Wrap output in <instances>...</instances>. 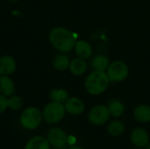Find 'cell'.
I'll use <instances>...</instances> for the list:
<instances>
[{
    "label": "cell",
    "mask_w": 150,
    "mask_h": 149,
    "mask_svg": "<svg viewBox=\"0 0 150 149\" xmlns=\"http://www.w3.org/2000/svg\"><path fill=\"white\" fill-rule=\"evenodd\" d=\"M48 38L53 47L63 53L69 52L76 42V35L69 30L61 26L53 28L49 32Z\"/></svg>",
    "instance_id": "6da1fadb"
},
{
    "label": "cell",
    "mask_w": 150,
    "mask_h": 149,
    "mask_svg": "<svg viewBox=\"0 0 150 149\" xmlns=\"http://www.w3.org/2000/svg\"><path fill=\"white\" fill-rule=\"evenodd\" d=\"M109 77L105 71L91 72L84 82V88L91 95L102 94L108 87Z\"/></svg>",
    "instance_id": "7a4b0ae2"
},
{
    "label": "cell",
    "mask_w": 150,
    "mask_h": 149,
    "mask_svg": "<svg viewBox=\"0 0 150 149\" xmlns=\"http://www.w3.org/2000/svg\"><path fill=\"white\" fill-rule=\"evenodd\" d=\"M65 112L66 110L62 103L52 101L43 109L42 118L47 124H56L64 118Z\"/></svg>",
    "instance_id": "3957f363"
},
{
    "label": "cell",
    "mask_w": 150,
    "mask_h": 149,
    "mask_svg": "<svg viewBox=\"0 0 150 149\" xmlns=\"http://www.w3.org/2000/svg\"><path fill=\"white\" fill-rule=\"evenodd\" d=\"M42 119V113L36 107L26 108L20 116V124L23 127L28 130L37 128Z\"/></svg>",
    "instance_id": "277c9868"
},
{
    "label": "cell",
    "mask_w": 150,
    "mask_h": 149,
    "mask_svg": "<svg viewBox=\"0 0 150 149\" xmlns=\"http://www.w3.org/2000/svg\"><path fill=\"white\" fill-rule=\"evenodd\" d=\"M106 71L109 80L116 83L125 80L129 74L127 65L121 61H116L111 63Z\"/></svg>",
    "instance_id": "5b68a950"
},
{
    "label": "cell",
    "mask_w": 150,
    "mask_h": 149,
    "mask_svg": "<svg viewBox=\"0 0 150 149\" xmlns=\"http://www.w3.org/2000/svg\"><path fill=\"white\" fill-rule=\"evenodd\" d=\"M110 111L105 105H96L92 107L88 113V119L94 126L104 125L110 119Z\"/></svg>",
    "instance_id": "8992f818"
},
{
    "label": "cell",
    "mask_w": 150,
    "mask_h": 149,
    "mask_svg": "<svg viewBox=\"0 0 150 149\" xmlns=\"http://www.w3.org/2000/svg\"><path fill=\"white\" fill-rule=\"evenodd\" d=\"M68 135L59 127L51 128L47 133V141L54 148H62L68 143Z\"/></svg>",
    "instance_id": "52a82bcc"
},
{
    "label": "cell",
    "mask_w": 150,
    "mask_h": 149,
    "mask_svg": "<svg viewBox=\"0 0 150 149\" xmlns=\"http://www.w3.org/2000/svg\"><path fill=\"white\" fill-rule=\"evenodd\" d=\"M131 141L138 148H144L149 142V137L147 131L143 128L137 127L131 133Z\"/></svg>",
    "instance_id": "ba28073f"
},
{
    "label": "cell",
    "mask_w": 150,
    "mask_h": 149,
    "mask_svg": "<svg viewBox=\"0 0 150 149\" xmlns=\"http://www.w3.org/2000/svg\"><path fill=\"white\" fill-rule=\"evenodd\" d=\"M65 110L71 115H80L84 111L83 102L77 97H69L64 105Z\"/></svg>",
    "instance_id": "9c48e42d"
},
{
    "label": "cell",
    "mask_w": 150,
    "mask_h": 149,
    "mask_svg": "<svg viewBox=\"0 0 150 149\" xmlns=\"http://www.w3.org/2000/svg\"><path fill=\"white\" fill-rule=\"evenodd\" d=\"M16 61L13 57L4 55L0 57V76H9L15 72Z\"/></svg>",
    "instance_id": "30bf717a"
},
{
    "label": "cell",
    "mask_w": 150,
    "mask_h": 149,
    "mask_svg": "<svg viewBox=\"0 0 150 149\" xmlns=\"http://www.w3.org/2000/svg\"><path fill=\"white\" fill-rule=\"evenodd\" d=\"M75 52L76 55L81 59H89L92 55V47L85 40H78L75 44Z\"/></svg>",
    "instance_id": "8fae6325"
},
{
    "label": "cell",
    "mask_w": 150,
    "mask_h": 149,
    "mask_svg": "<svg viewBox=\"0 0 150 149\" xmlns=\"http://www.w3.org/2000/svg\"><path fill=\"white\" fill-rule=\"evenodd\" d=\"M14 83L8 76H0V94L8 97L14 93Z\"/></svg>",
    "instance_id": "7c38bea8"
},
{
    "label": "cell",
    "mask_w": 150,
    "mask_h": 149,
    "mask_svg": "<svg viewBox=\"0 0 150 149\" xmlns=\"http://www.w3.org/2000/svg\"><path fill=\"white\" fill-rule=\"evenodd\" d=\"M110 65L108 57L105 54H98L91 61V68L97 71H106Z\"/></svg>",
    "instance_id": "4fadbf2b"
},
{
    "label": "cell",
    "mask_w": 150,
    "mask_h": 149,
    "mask_svg": "<svg viewBox=\"0 0 150 149\" xmlns=\"http://www.w3.org/2000/svg\"><path fill=\"white\" fill-rule=\"evenodd\" d=\"M69 70L75 76H81L85 73L87 69V63L83 59L75 58L69 63Z\"/></svg>",
    "instance_id": "5bb4252c"
},
{
    "label": "cell",
    "mask_w": 150,
    "mask_h": 149,
    "mask_svg": "<svg viewBox=\"0 0 150 149\" xmlns=\"http://www.w3.org/2000/svg\"><path fill=\"white\" fill-rule=\"evenodd\" d=\"M25 149H50V144L47 139L40 136L32 138L25 145Z\"/></svg>",
    "instance_id": "9a60e30c"
},
{
    "label": "cell",
    "mask_w": 150,
    "mask_h": 149,
    "mask_svg": "<svg viewBox=\"0 0 150 149\" xmlns=\"http://www.w3.org/2000/svg\"><path fill=\"white\" fill-rule=\"evenodd\" d=\"M134 119L142 123H147L150 121V106L149 105H139L134 111Z\"/></svg>",
    "instance_id": "2e32d148"
},
{
    "label": "cell",
    "mask_w": 150,
    "mask_h": 149,
    "mask_svg": "<svg viewBox=\"0 0 150 149\" xmlns=\"http://www.w3.org/2000/svg\"><path fill=\"white\" fill-rule=\"evenodd\" d=\"M126 130L125 124L120 120L112 121L107 127V133L112 137H119L124 133Z\"/></svg>",
    "instance_id": "e0dca14e"
},
{
    "label": "cell",
    "mask_w": 150,
    "mask_h": 149,
    "mask_svg": "<svg viewBox=\"0 0 150 149\" xmlns=\"http://www.w3.org/2000/svg\"><path fill=\"white\" fill-rule=\"evenodd\" d=\"M108 109L110 111L111 116L115 117V118H119L120 117L124 111H125V106L122 104V102H120L118 99H112L109 102L108 104Z\"/></svg>",
    "instance_id": "ac0fdd59"
},
{
    "label": "cell",
    "mask_w": 150,
    "mask_h": 149,
    "mask_svg": "<svg viewBox=\"0 0 150 149\" xmlns=\"http://www.w3.org/2000/svg\"><path fill=\"white\" fill-rule=\"evenodd\" d=\"M49 97L53 102L65 103L69 98V93L63 89H54L51 90Z\"/></svg>",
    "instance_id": "d6986e66"
},
{
    "label": "cell",
    "mask_w": 150,
    "mask_h": 149,
    "mask_svg": "<svg viewBox=\"0 0 150 149\" xmlns=\"http://www.w3.org/2000/svg\"><path fill=\"white\" fill-rule=\"evenodd\" d=\"M69 60L66 55H58L54 61V67L58 71H65L69 68Z\"/></svg>",
    "instance_id": "ffe728a7"
},
{
    "label": "cell",
    "mask_w": 150,
    "mask_h": 149,
    "mask_svg": "<svg viewBox=\"0 0 150 149\" xmlns=\"http://www.w3.org/2000/svg\"><path fill=\"white\" fill-rule=\"evenodd\" d=\"M23 105V100L20 97L13 96L8 98V107L11 110H18Z\"/></svg>",
    "instance_id": "44dd1931"
},
{
    "label": "cell",
    "mask_w": 150,
    "mask_h": 149,
    "mask_svg": "<svg viewBox=\"0 0 150 149\" xmlns=\"http://www.w3.org/2000/svg\"><path fill=\"white\" fill-rule=\"evenodd\" d=\"M8 107V98L5 96L0 94V114L3 113Z\"/></svg>",
    "instance_id": "7402d4cb"
},
{
    "label": "cell",
    "mask_w": 150,
    "mask_h": 149,
    "mask_svg": "<svg viewBox=\"0 0 150 149\" xmlns=\"http://www.w3.org/2000/svg\"><path fill=\"white\" fill-rule=\"evenodd\" d=\"M69 149H84V148H80V147H71V148H69Z\"/></svg>",
    "instance_id": "603a6c76"
},
{
    "label": "cell",
    "mask_w": 150,
    "mask_h": 149,
    "mask_svg": "<svg viewBox=\"0 0 150 149\" xmlns=\"http://www.w3.org/2000/svg\"><path fill=\"white\" fill-rule=\"evenodd\" d=\"M146 149H150V144H149H149H148V145L146 146Z\"/></svg>",
    "instance_id": "cb8c5ba5"
},
{
    "label": "cell",
    "mask_w": 150,
    "mask_h": 149,
    "mask_svg": "<svg viewBox=\"0 0 150 149\" xmlns=\"http://www.w3.org/2000/svg\"><path fill=\"white\" fill-rule=\"evenodd\" d=\"M8 1H11V2H17V1H18V0H8Z\"/></svg>",
    "instance_id": "d4e9b609"
},
{
    "label": "cell",
    "mask_w": 150,
    "mask_h": 149,
    "mask_svg": "<svg viewBox=\"0 0 150 149\" xmlns=\"http://www.w3.org/2000/svg\"><path fill=\"white\" fill-rule=\"evenodd\" d=\"M54 149H61V148H54Z\"/></svg>",
    "instance_id": "484cf974"
},
{
    "label": "cell",
    "mask_w": 150,
    "mask_h": 149,
    "mask_svg": "<svg viewBox=\"0 0 150 149\" xmlns=\"http://www.w3.org/2000/svg\"><path fill=\"white\" fill-rule=\"evenodd\" d=\"M136 149H137V148H136Z\"/></svg>",
    "instance_id": "4316f807"
}]
</instances>
